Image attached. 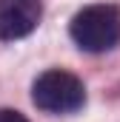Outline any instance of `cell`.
Wrapping results in <instances>:
<instances>
[{"instance_id": "obj_1", "label": "cell", "mask_w": 120, "mask_h": 122, "mask_svg": "<svg viewBox=\"0 0 120 122\" xmlns=\"http://www.w3.org/2000/svg\"><path fill=\"white\" fill-rule=\"evenodd\" d=\"M69 34L77 43V48L89 51V54H103L112 51L120 43V9L112 3H91L83 6L72 23Z\"/></svg>"}, {"instance_id": "obj_4", "label": "cell", "mask_w": 120, "mask_h": 122, "mask_svg": "<svg viewBox=\"0 0 120 122\" xmlns=\"http://www.w3.org/2000/svg\"><path fill=\"white\" fill-rule=\"evenodd\" d=\"M0 122H29L20 111H12V108H0Z\"/></svg>"}, {"instance_id": "obj_2", "label": "cell", "mask_w": 120, "mask_h": 122, "mask_svg": "<svg viewBox=\"0 0 120 122\" xmlns=\"http://www.w3.org/2000/svg\"><path fill=\"white\" fill-rule=\"evenodd\" d=\"M31 102L46 114H77L86 105V85L80 77L63 68H49L31 82Z\"/></svg>"}, {"instance_id": "obj_3", "label": "cell", "mask_w": 120, "mask_h": 122, "mask_svg": "<svg viewBox=\"0 0 120 122\" xmlns=\"http://www.w3.org/2000/svg\"><path fill=\"white\" fill-rule=\"evenodd\" d=\"M43 0H0V40H23L40 26Z\"/></svg>"}]
</instances>
